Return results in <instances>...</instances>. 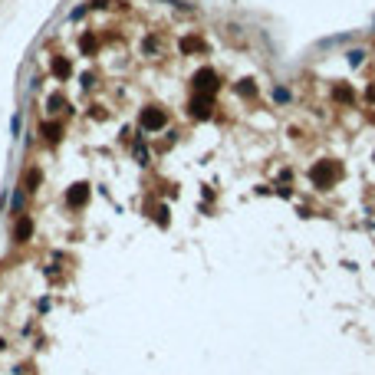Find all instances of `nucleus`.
<instances>
[{"instance_id":"1","label":"nucleus","mask_w":375,"mask_h":375,"mask_svg":"<svg viewBox=\"0 0 375 375\" xmlns=\"http://www.w3.org/2000/svg\"><path fill=\"white\" fill-rule=\"evenodd\" d=\"M309 178H313V185L320 188V191H326V188H332V178H336V168H332V161H320V165H313V171H309Z\"/></svg>"},{"instance_id":"2","label":"nucleus","mask_w":375,"mask_h":375,"mask_svg":"<svg viewBox=\"0 0 375 375\" xmlns=\"http://www.w3.org/2000/svg\"><path fill=\"white\" fill-rule=\"evenodd\" d=\"M168 115L161 109H145L142 112V129H148V132H158V129H165Z\"/></svg>"},{"instance_id":"3","label":"nucleus","mask_w":375,"mask_h":375,"mask_svg":"<svg viewBox=\"0 0 375 375\" xmlns=\"http://www.w3.org/2000/svg\"><path fill=\"white\" fill-rule=\"evenodd\" d=\"M66 201L73 204V208H82V204L89 201V188L86 185H73V188H69V194H66Z\"/></svg>"},{"instance_id":"4","label":"nucleus","mask_w":375,"mask_h":375,"mask_svg":"<svg viewBox=\"0 0 375 375\" xmlns=\"http://www.w3.org/2000/svg\"><path fill=\"white\" fill-rule=\"evenodd\" d=\"M194 82H198V89H204V92H214V89H217V76H214L211 69H201L198 76H194Z\"/></svg>"},{"instance_id":"5","label":"nucleus","mask_w":375,"mask_h":375,"mask_svg":"<svg viewBox=\"0 0 375 375\" xmlns=\"http://www.w3.org/2000/svg\"><path fill=\"white\" fill-rule=\"evenodd\" d=\"M13 234H17V241H30V234H33V221H30V217H20L17 227H13Z\"/></svg>"},{"instance_id":"6","label":"nucleus","mask_w":375,"mask_h":375,"mask_svg":"<svg viewBox=\"0 0 375 375\" xmlns=\"http://www.w3.org/2000/svg\"><path fill=\"white\" fill-rule=\"evenodd\" d=\"M69 73H73V66H69V59H63V56H56V59H53V76H56V79H69Z\"/></svg>"},{"instance_id":"7","label":"nucleus","mask_w":375,"mask_h":375,"mask_svg":"<svg viewBox=\"0 0 375 375\" xmlns=\"http://www.w3.org/2000/svg\"><path fill=\"white\" fill-rule=\"evenodd\" d=\"M191 112H194V119H211V99H194Z\"/></svg>"},{"instance_id":"8","label":"nucleus","mask_w":375,"mask_h":375,"mask_svg":"<svg viewBox=\"0 0 375 375\" xmlns=\"http://www.w3.org/2000/svg\"><path fill=\"white\" fill-rule=\"evenodd\" d=\"M43 135L50 138V142H59V135H63V125H59V122H46V125H43Z\"/></svg>"},{"instance_id":"9","label":"nucleus","mask_w":375,"mask_h":375,"mask_svg":"<svg viewBox=\"0 0 375 375\" xmlns=\"http://www.w3.org/2000/svg\"><path fill=\"white\" fill-rule=\"evenodd\" d=\"M332 96H336L339 102H352V89H349V86H336V89H332Z\"/></svg>"},{"instance_id":"10","label":"nucleus","mask_w":375,"mask_h":375,"mask_svg":"<svg viewBox=\"0 0 375 375\" xmlns=\"http://www.w3.org/2000/svg\"><path fill=\"white\" fill-rule=\"evenodd\" d=\"M181 50H185V53H194V50H201V40L198 36H185V40H181Z\"/></svg>"},{"instance_id":"11","label":"nucleus","mask_w":375,"mask_h":375,"mask_svg":"<svg viewBox=\"0 0 375 375\" xmlns=\"http://www.w3.org/2000/svg\"><path fill=\"white\" fill-rule=\"evenodd\" d=\"M237 92H241V96H250V92H257V86L250 82V79H243L241 86H237Z\"/></svg>"},{"instance_id":"12","label":"nucleus","mask_w":375,"mask_h":375,"mask_svg":"<svg viewBox=\"0 0 375 375\" xmlns=\"http://www.w3.org/2000/svg\"><path fill=\"white\" fill-rule=\"evenodd\" d=\"M36 185H40V171H30L27 175V191H36Z\"/></svg>"},{"instance_id":"13","label":"nucleus","mask_w":375,"mask_h":375,"mask_svg":"<svg viewBox=\"0 0 375 375\" xmlns=\"http://www.w3.org/2000/svg\"><path fill=\"white\" fill-rule=\"evenodd\" d=\"M79 46H82V53H92V50H96V40H92V36H82Z\"/></svg>"},{"instance_id":"14","label":"nucleus","mask_w":375,"mask_h":375,"mask_svg":"<svg viewBox=\"0 0 375 375\" xmlns=\"http://www.w3.org/2000/svg\"><path fill=\"white\" fill-rule=\"evenodd\" d=\"M59 106H63V96L53 92V96H50V112H59Z\"/></svg>"},{"instance_id":"15","label":"nucleus","mask_w":375,"mask_h":375,"mask_svg":"<svg viewBox=\"0 0 375 375\" xmlns=\"http://www.w3.org/2000/svg\"><path fill=\"white\" fill-rule=\"evenodd\" d=\"M362 50H352V53H349V63H352V66H359V63H362Z\"/></svg>"},{"instance_id":"16","label":"nucleus","mask_w":375,"mask_h":375,"mask_svg":"<svg viewBox=\"0 0 375 375\" xmlns=\"http://www.w3.org/2000/svg\"><path fill=\"white\" fill-rule=\"evenodd\" d=\"M155 221H158V224H168V208H158V214H155Z\"/></svg>"},{"instance_id":"17","label":"nucleus","mask_w":375,"mask_h":375,"mask_svg":"<svg viewBox=\"0 0 375 375\" xmlns=\"http://www.w3.org/2000/svg\"><path fill=\"white\" fill-rule=\"evenodd\" d=\"M273 99H276V102H287V99H290V92H287V89H276Z\"/></svg>"},{"instance_id":"18","label":"nucleus","mask_w":375,"mask_h":375,"mask_svg":"<svg viewBox=\"0 0 375 375\" xmlns=\"http://www.w3.org/2000/svg\"><path fill=\"white\" fill-rule=\"evenodd\" d=\"M20 208H23V194L17 191V194H13V211H20Z\"/></svg>"},{"instance_id":"19","label":"nucleus","mask_w":375,"mask_h":375,"mask_svg":"<svg viewBox=\"0 0 375 375\" xmlns=\"http://www.w3.org/2000/svg\"><path fill=\"white\" fill-rule=\"evenodd\" d=\"M365 96H369V102H375V86L369 89V92H365Z\"/></svg>"}]
</instances>
